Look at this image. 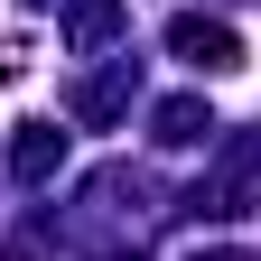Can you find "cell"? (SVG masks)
<instances>
[{"label":"cell","mask_w":261,"mask_h":261,"mask_svg":"<svg viewBox=\"0 0 261 261\" xmlns=\"http://www.w3.org/2000/svg\"><path fill=\"white\" fill-rule=\"evenodd\" d=\"M0 261H28V252H0Z\"/></svg>","instance_id":"obj_3"},{"label":"cell","mask_w":261,"mask_h":261,"mask_svg":"<svg viewBox=\"0 0 261 261\" xmlns=\"http://www.w3.org/2000/svg\"><path fill=\"white\" fill-rule=\"evenodd\" d=\"M56 159H65V130H28L19 140V177H47Z\"/></svg>","instance_id":"obj_2"},{"label":"cell","mask_w":261,"mask_h":261,"mask_svg":"<svg viewBox=\"0 0 261 261\" xmlns=\"http://www.w3.org/2000/svg\"><path fill=\"white\" fill-rule=\"evenodd\" d=\"M168 47H177L187 65H205V75H233V65H243V47H233V28H224V19H177Z\"/></svg>","instance_id":"obj_1"}]
</instances>
